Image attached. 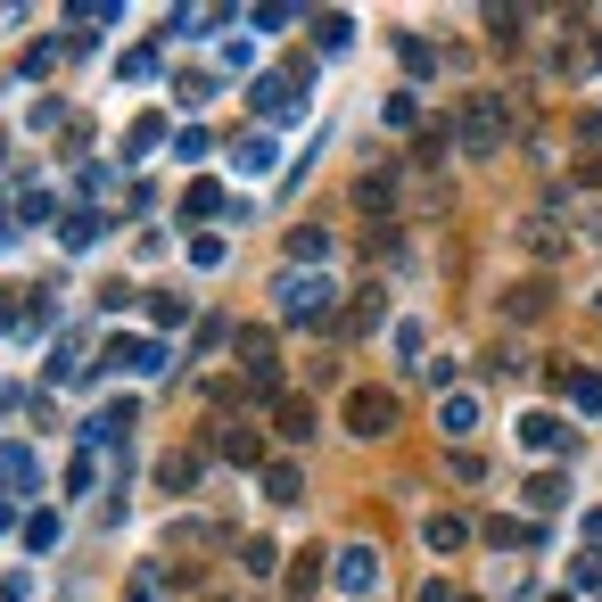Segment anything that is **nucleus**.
<instances>
[{
    "label": "nucleus",
    "mask_w": 602,
    "mask_h": 602,
    "mask_svg": "<svg viewBox=\"0 0 602 602\" xmlns=\"http://www.w3.org/2000/svg\"><path fill=\"white\" fill-rule=\"evenodd\" d=\"M339 289L322 281V273H281L273 281V305H281V322H298V330H322V322H339Z\"/></svg>",
    "instance_id": "obj_1"
},
{
    "label": "nucleus",
    "mask_w": 602,
    "mask_h": 602,
    "mask_svg": "<svg viewBox=\"0 0 602 602\" xmlns=\"http://www.w3.org/2000/svg\"><path fill=\"white\" fill-rule=\"evenodd\" d=\"M454 132H462V157H471V166H487V157L511 141V108H504L495 92H479V99H462V124H454Z\"/></svg>",
    "instance_id": "obj_2"
},
{
    "label": "nucleus",
    "mask_w": 602,
    "mask_h": 602,
    "mask_svg": "<svg viewBox=\"0 0 602 602\" xmlns=\"http://www.w3.org/2000/svg\"><path fill=\"white\" fill-rule=\"evenodd\" d=\"M347 430H356V437H388L396 430V396L388 388H356V396H347Z\"/></svg>",
    "instance_id": "obj_3"
},
{
    "label": "nucleus",
    "mask_w": 602,
    "mask_h": 602,
    "mask_svg": "<svg viewBox=\"0 0 602 602\" xmlns=\"http://www.w3.org/2000/svg\"><path fill=\"white\" fill-rule=\"evenodd\" d=\"M339 594H380V545H347L339 553Z\"/></svg>",
    "instance_id": "obj_4"
},
{
    "label": "nucleus",
    "mask_w": 602,
    "mask_h": 602,
    "mask_svg": "<svg viewBox=\"0 0 602 602\" xmlns=\"http://www.w3.org/2000/svg\"><path fill=\"white\" fill-rule=\"evenodd\" d=\"M396 190H405V173H396V166H372V173H363V182H356V207L388 224V215H396Z\"/></svg>",
    "instance_id": "obj_5"
},
{
    "label": "nucleus",
    "mask_w": 602,
    "mask_h": 602,
    "mask_svg": "<svg viewBox=\"0 0 602 602\" xmlns=\"http://www.w3.org/2000/svg\"><path fill=\"white\" fill-rule=\"evenodd\" d=\"M108 363H116V372H173V347H157V339H116Z\"/></svg>",
    "instance_id": "obj_6"
},
{
    "label": "nucleus",
    "mask_w": 602,
    "mask_h": 602,
    "mask_svg": "<svg viewBox=\"0 0 602 602\" xmlns=\"http://www.w3.org/2000/svg\"><path fill=\"white\" fill-rule=\"evenodd\" d=\"M124 430H132V405H99V413L83 421V446H116Z\"/></svg>",
    "instance_id": "obj_7"
},
{
    "label": "nucleus",
    "mask_w": 602,
    "mask_h": 602,
    "mask_svg": "<svg viewBox=\"0 0 602 602\" xmlns=\"http://www.w3.org/2000/svg\"><path fill=\"white\" fill-rule=\"evenodd\" d=\"M273 430L281 437H314V405H305V396H281V405H273Z\"/></svg>",
    "instance_id": "obj_8"
},
{
    "label": "nucleus",
    "mask_w": 602,
    "mask_h": 602,
    "mask_svg": "<svg viewBox=\"0 0 602 602\" xmlns=\"http://www.w3.org/2000/svg\"><path fill=\"white\" fill-rule=\"evenodd\" d=\"M215 454H224L231 471H256V462H264V446H256L248 430H224V437H215Z\"/></svg>",
    "instance_id": "obj_9"
},
{
    "label": "nucleus",
    "mask_w": 602,
    "mask_h": 602,
    "mask_svg": "<svg viewBox=\"0 0 602 602\" xmlns=\"http://www.w3.org/2000/svg\"><path fill=\"white\" fill-rule=\"evenodd\" d=\"M462 537H471V528L454 520V511H437V520H421V545H430V553H454Z\"/></svg>",
    "instance_id": "obj_10"
},
{
    "label": "nucleus",
    "mask_w": 602,
    "mask_h": 602,
    "mask_svg": "<svg viewBox=\"0 0 602 602\" xmlns=\"http://www.w3.org/2000/svg\"><path fill=\"white\" fill-rule=\"evenodd\" d=\"M520 437H528V446H537V454L569 446V430H562V421H553V413H528V421H520Z\"/></svg>",
    "instance_id": "obj_11"
},
{
    "label": "nucleus",
    "mask_w": 602,
    "mask_h": 602,
    "mask_svg": "<svg viewBox=\"0 0 602 602\" xmlns=\"http://www.w3.org/2000/svg\"><path fill=\"white\" fill-rule=\"evenodd\" d=\"M380 314H388V305H380V289H363V298L339 314V330H380Z\"/></svg>",
    "instance_id": "obj_12"
},
{
    "label": "nucleus",
    "mask_w": 602,
    "mask_h": 602,
    "mask_svg": "<svg viewBox=\"0 0 602 602\" xmlns=\"http://www.w3.org/2000/svg\"><path fill=\"white\" fill-rule=\"evenodd\" d=\"M413 166H446V124H421L413 132Z\"/></svg>",
    "instance_id": "obj_13"
},
{
    "label": "nucleus",
    "mask_w": 602,
    "mask_h": 602,
    "mask_svg": "<svg viewBox=\"0 0 602 602\" xmlns=\"http://www.w3.org/2000/svg\"><path fill=\"white\" fill-rule=\"evenodd\" d=\"M437 421H446V437H471L479 430V405H471V396H446V413H437Z\"/></svg>",
    "instance_id": "obj_14"
},
{
    "label": "nucleus",
    "mask_w": 602,
    "mask_h": 602,
    "mask_svg": "<svg viewBox=\"0 0 602 602\" xmlns=\"http://www.w3.org/2000/svg\"><path fill=\"white\" fill-rule=\"evenodd\" d=\"M264 495H273V504H298V471H289V462H273V471H264Z\"/></svg>",
    "instance_id": "obj_15"
},
{
    "label": "nucleus",
    "mask_w": 602,
    "mask_h": 602,
    "mask_svg": "<svg viewBox=\"0 0 602 602\" xmlns=\"http://www.w3.org/2000/svg\"><path fill=\"white\" fill-rule=\"evenodd\" d=\"M569 405H578V413H602V380L594 372H569Z\"/></svg>",
    "instance_id": "obj_16"
},
{
    "label": "nucleus",
    "mask_w": 602,
    "mask_h": 602,
    "mask_svg": "<svg viewBox=\"0 0 602 602\" xmlns=\"http://www.w3.org/2000/svg\"><path fill=\"white\" fill-rule=\"evenodd\" d=\"M396 58H405L413 75H430V67H437V50H430V41H421V34H405V41H396Z\"/></svg>",
    "instance_id": "obj_17"
},
{
    "label": "nucleus",
    "mask_w": 602,
    "mask_h": 602,
    "mask_svg": "<svg viewBox=\"0 0 602 602\" xmlns=\"http://www.w3.org/2000/svg\"><path fill=\"white\" fill-rule=\"evenodd\" d=\"M240 173H273V141H264V132H256V141H240Z\"/></svg>",
    "instance_id": "obj_18"
},
{
    "label": "nucleus",
    "mask_w": 602,
    "mask_h": 602,
    "mask_svg": "<svg viewBox=\"0 0 602 602\" xmlns=\"http://www.w3.org/2000/svg\"><path fill=\"white\" fill-rule=\"evenodd\" d=\"M322 248H330L322 231H289V264H322Z\"/></svg>",
    "instance_id": "obj_19"
},
{
    "label": "nucleus",
    "mask_w": 602,
    "mask_h": 602,
    "mask_svg": "<svg viewBox=\"0 0 602 602\" xmlns=\"http://www.w3.org/2000/svg\"><path fill=\"white\" fill-rule=\"evenodd\" d=\"M149 322H157V330H182L190 305H182V298H149Z\"/></svg>",
    "instance_id": "obj_20"
},
{
    "label": "nucleus",
    "mask_w": 602,
    "mask_h": 602,
    "mask_svg": "<svg viewBox=\"0 0 602 602\" xmlns=\"http://www.w3.org/2000/svg\"><path fill=\"white\" fill-rule=\"evenodd\" d=\"M190 479H198V462H190V454H173V462H157V487H190Z\"/></svg>",
    "instance_id": "obj_21"
},
{
    "label": "nucleus",
    "mask_w": 602,
    "mask_h": 602,
    "mask_svg": "<svg viewBox=\"0 0 602 602\" xmlns=\"http://www.w3.org/2000/svg\"><path fill=\"white\" fill-rule=\"evenodd\" d=\"M273 569H281V553L264 545V537H248V578H273Z\"/></svg>",
    "instance_id": "obj_22"
},
{
    "label": "nucleus",
    "mask_w": 602,
    "mask_h": 602,
    "mask_svg": "<svg viewBox=\"0 0 602 602\" xmlns=\"http://www.w3.org/2000/svg\"><path fill=\"white\" fill-rule=\"evenodd\" d=\"M528 504H537V511H562L569 487H562V479H537V487H528Z\"/></svg>",
    "instance_id": "obj_23"
},
{
    "label": "nucleus",
    "mask_w": 602,
    "mask_h": 602,
    "mask_svg": "<svg viewBox=\"0 0 602 602\" xmlns=\"http://www.w3.org/2000/svg\"><path fill=\"white\" fill-rule=\"evenodd\" d=\"M25 545H34V553L58 545V520H50V511H41V520H25Z\"/></svg>",
    "instance_id": "obj_24"
},
{
    "label": "nucleus",
    "mask_w": 602,
    "mask_h": 602,
    "mask_svg": "<svg viewBox=\"0 0 602 602\" xmlns=\"http://www.w3.org/2000/svg\"><path fill=\"white\" fill-rule=\"evenodd\" d=\"M421 602H462V594H454V586H421Z\"/></svg>",
    "instance_id": "obj_25"
},
{
    "label": "nucleus",
    "mask_w": 602,
    "mask_h": 602,
    "mask_svg": "<svg viewBox=\"0 0 602 602\" xmlns=\"http://www.w3.org/2000/svg\"><path fill=\"white\" fill-rule=\"evenodd\" d=\"M0 602H25V578H9V586H0Z\"/></svg>",
    "instance_id": "obj_26"
},
{
    "label": "nucleus",
    "mask_w": 602,
    "mask_h": 602,
    "mask_svg": "<svg viewBox=\"0 0 602 602\" xmlns=\"http://www.w3.org/2000/svg\"><path fill=\"white\" fill-rule=\"evenodd\" d=\"M553 602H569V594H553Z\"/></svg>",
    "instance_id": "obj_27"
}]
</instances>
